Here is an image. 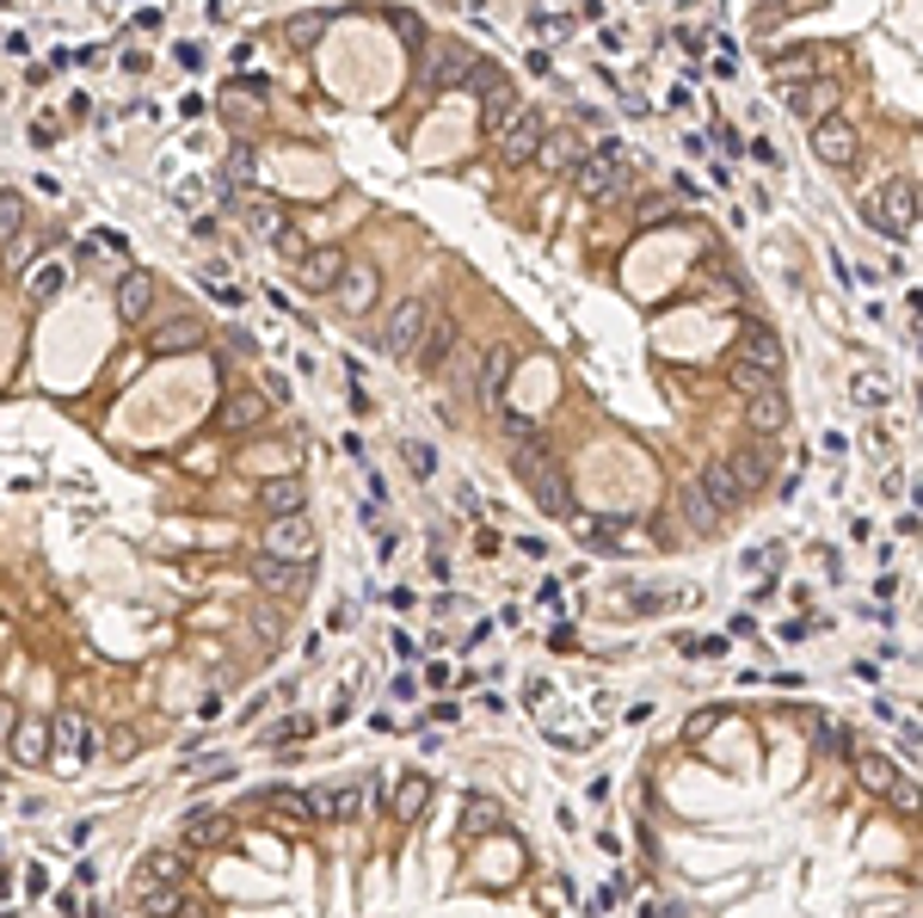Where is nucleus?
<instances>
[{"label":"nucleus","mask_w":923,"mask_h":918,"mask_svg":"<svg viewBox=\"0 0 923 918\" xmlns=\"http://www.w3.org/2000/svg\"><path fill=\"white\" fill-rule=\"evenodd\" d=\"M628 173H634V154L623 142H603L598 154H585L573 167V179H579V192L591 204H616V197H628Z\"/></svg>","instance_id":"f257e3e1"},{"label":"nucleus","mask_w":923,"mask_h":918,"mask_svg":"<svg viewBox=\"0 0 923 918\" xmlns=\"http://www.w3.org/2000/svg\"><path fill=\"white\" fill-rule=\"evenodd\" d=\"M868 222L881 234H893V241H905V234L918 229V179H911V173H893L881 192H874V204H868Z\"/></svg>","instance_id":"f03ea898"},{"label":"nucleus","mask_w":923,"mask_h":918,"mask_svg":"<svg viewBox=\"0 0 923 918\" xmlns=\"http://www.w3.org/2000/svg\"><path fill=\"white\" fill-rule=\"evenodd\" d=\"M425 327H432V303L425 296H407V303H395V315H388V327H382V352L395 364H413L419 340H425Z\"/></svg>","instance_id":"7ed1b4c3"},{"label":"nucleus","mask_w":923,"mask_h":918,"mask_svg":"<svg viewBox=\"0 0 923 918\" xmlns=\"http://www.w3.org/2000/svg\"><path fill=\"white\" fill-rule=\"evenodd\" d=\"M363 802H370L363 783H321L302 795V814H315V820H358Z\"/></svg>","instance_id":"20e7f679"},{"label":"nucleus","mask_w":923,"mask_h":918,"mask_svg":"<svg viewBox=\"0 0 923 918\" xmlns=\"http://www.w3.org/2000/svg\"><path fill=\"white\" fill-rule=\"evenodd\" d=\"M253 579H259V592L271 598H296L315 586V561H283V556H259L253 561Z\"/></svg>","instance_id":"39448f33"},{"label":"nucleus","mask_w":923,"mask_h":918,"mask_svg":"<svg viewBox=\"0 0 923 918\" xmlns=\"http://www.w3.org/2000/svg\"><path fill=\"white\" fill-rule=\"evenodd\" d=\"M265 556H283V561H315V524H308V512L271 518V524H265Z\"/></svg>","instance_id":"423d86ee"},{"label":"nucleus","mask_w":923,"mask_h":918,"mask_svg":"<svg viewBox=\"0 0 923 918\" xmlns=\"http://www.w3.org/2000/svg\"><path fill=\"white\" fill-rule=\"evenodd\" d=\"M856 149H862V136H856V124H849V117H819V124H812V154H819V161H825V167H849V161H856Z\"/></svg>","instance_id":"0eeeda50"},{"label":"nucleus","mask_w":923,"mask_h":918,"mask_svg":"<svg viewBox=\"0 0 923 918\" xmlns=\"http://www.w3.org/2000/svg\"><path fill=\"white\" fill-rule=\"evenodd\" d=\"M542 112H517V124L511 130H499V167H529L536 161V149H542Z\"/></svg>","instance_id":"6e6552de"},{"label":"nucleus","mask_w":923,"mask_h":918,"mask_svg":"<svg viewBox=\"0 0 923 918\" xmlns=\"http://www.w3.org/2000/svg\"><path fill=\"white\" fill-rule=\"evenodd\" d=\"M727 469H733V481L745 487V499L757 494V487H770V475H775V450H770V438H752V444H739L733 457H720Z\"/></svg>","instance_id":"1a4fd4ad"},{"label":"nucleus","mask_w":923,"mask_h":918,"mask_svg":"<svg viewBox=\"0 0 923 918\" xmlns=\"http://www.w3.org/2000/svg\"><path fill=\"white\" fill-rule=\"evenodd\" d=\"M50 747H62V758H80V765H87V758L105 752V740H99L93 722H80L75 709H62L56 722H50Z\"/></svg>","instance_id":"9d476101"},{"label":"nucleus","mask_w":923,"mask_h":918,"mask_svg":"<svg viewBox=\"0 0 923 918\" xmlns=\"http://www.w3.org/2000/svg\"><path fill=\"white\" fill-rule=\"evenodd\" d=\"M382 296V271L376 266H345L339 284H333V303L345 308V315H370Z\"/></svg>","instance_id":"9b49d317"},{"label":"nucleus","mask_w":923,"mask_h":918,"mask_svg":"<svg viewBox=\"0 0 923 918\" xmlns=\"http://www.w3.org/2000/svg\"><path fill=\"white\" fill-rule=\"evenodd\" d=\"M517 112H524V99H517V87H511L505 75L480 87V130H487V136L511 130V124H517Z\"/></svg>","instance_id":"f8f14e48"},{"label":"nucleus","mask_w":923,"mask_h":918,"mask_svg":"<svg viewBox=\"0 0 923 918\" xmlns=\"http://www.w3.org/2000/svg\"><path fill=\"white\" fill-rule=\"evenodd\" d=\"M345 266H351V259H345L339 247H308V253L296 259V284L308 290V296H321V290L339 284V271H345Z\"/></svg>","instance_id":"ddd939ff"},{"label":"nucleus","mask_w":923,"mask_h":918,"mask_svg":"<svg viewBox=\"0 0 923 918\" xmlns=\"http://www.w3.org/2000/svg\"><path fill=\"white\" fill-rule=\"evenodd\" d=\"M241 216H246V234H253V241H278V234L290 229V211H283V197H271V192H246Z\"/></svg>","instance_id":"4468645a"},{"label":"nucleus","mask_w":923,"mask_h":918,"mask_svg":"<svg viewBox=\"0 0 923 918\" xmlns=\"http://www.w3.org/2000/svg\"><path fill=\"white\" fill-rule=\"evenodd\" d=\"M529 487H536V499H542L548 518H573V512H579V506H573V481H566V469H561L554 457H548L542 469L529 475Z\"/></svg>","instance_id":"2eb2a0df"},{"label":"nucleus","mask_w":923,"mask_h":918,"mask_svg":"<svg viewBox=\"0 0 923 918\" xmlns=\"http://www.w3.org/2000/svg\"><path fill=\"white\" fill-rule=\"evenodd\" d=\"M456 340H462V333H456V321L432 308V327H425V340H419V352H413V370L437 377V370H444V358L456 352Z\"/></svg>","instance_id":"dca6fc26"},{"label":"nucleus","mask_w":923,"mask_h":918,"mask_svg":"<svg viewBox=\"0 0 923 918\" xmlns=\"http://www.w3.org/2000/svg\"><path fill=\"white\" fill-rule=\"evenodd\" d=\"M517 377V352L511 345H492L487 358H480V401H487V413H499L505 407V383Z\"/></svg>","instance_id":"f3484780"},{"label":"nucleus","mask_w":923,"mask_h":918,"mask_svg":"<svg viewBox=\"0 0 923 918\" xmlns=\"http://www.w3.org/2000/svg\"><path fill=\"white\" fill-rule=\"evenodd\" d=\"M782 99H789V112L794 117H812V124H819V117H831L837 112V80H800V87H782Z\"/></svg>","instance_id":"a211bd4d"},{"label":"nucleus","mask_w":923,"mask_h":918,"mask_svg":"<svg viewBox=\"0 0 923 918\" xmlns=\"http://www.w3.org/2000/svg\"><path fill=\"white\" fill-rule=\"evenodd\" d=\"M745 425H752L757 438H775V432L789 425V395H782V383L764 388V395H745Z\"/></svg>","instance_id":"6ab92c4d"},{"label":"nucleus","mask_w":923,"mask_h":918,"mask_svg":"<svg viewBox=\"0 0 923 918\" xmlns=\"http://www.w3.org/2000/svg\"><path fill=\"white\" fill-rule=\"evenodd\" d=\"M149 308H154V278L142 266H130L124 278H117V321H149Z\"/></svg>","instance_id":"aec40b11"},{"label":"nucleus","mask_w":923,"mask_h":918,"mask_svg":"<svg viewBox=\"0 0 923 918\" xmlns=\"http://www.w3.org/2000/svg\"><path fill=\"white\" fill-rule=\"evenodd\" d=\"M204 333H209V327L197 321V315H167V321L149 333V345L161 352V358H167V352H197V345H204Z\"/></svg>","instance_id":"412c9836"},{"label":"nucleus","mask_w":923,"mask_h":918,"mask_svg":"<svg viewBox=\"0 0 923 918\" xmlns=\"http://www.w3.org/2000/svg\"><path fill=\"white\" fill-rule=\"evenodd\" d=\"M696 487H702L708 499H715V512H720V518H733L739 506H745V487L733 481V469H727V462H702Z\"/></svg>","instance_id":"4be33fe9"},{"label":"nucleus","mask_w":923,"mask_h":918,"mask_svg":"<svg viewBox=\"0 0 923 918\" xmlns=\"http://www.w3.org/2000/svg\"><path fill=\"white\" fill-rule=\"evenodd\" d=\"M234 839V820H228L222 807H197L185 820V844L191 851H222V844Z\"/></svg>","instance_id":"5701e85b"},{"label":"nucleus","mask_w":923,"mask_h":918,"mask_svg":"<svg viewBox=\"0 0 923 918\" xmlns=\"http://www.w3.org/2000/svg\"><path fill=\"white\" fill-rule=\"evenodd\" d=\"M13 758L20 765H50V722H38V715H20V727H13Z\"/></svg>","instance_id":"b1692460"},{"label":"nucleus","mask_w":923,"mask_h":918,"mask_svg":"<svg viewBox=\"0 0 923 918\" xmlns=\"http://www.w3.org/2000/svg\"><path fill=\"white\" fill-rule=\"evenodd\" d=\"M216 105H222L234 124H253V117H259V105H265V80H222Z\"/></svg>","instance_id":"393cba45"},{"label":"nucleus","mask_w":923,"mask_h":918,"mask_svg":"<svg viewBox=\"0 0 923 918\" xmlns=\"http://www.w3.org/2000/svg\"><path fill=\"white\" fill-rule=\"evenodd\" d=\"M259 512H271V518L308 512V487H302V481H290V475H278V481H259Z\"/></svg>","instance_id":"a878e982"},{"label":"nucleus","mask_w":923,"mask_h":918,"mask_svg":"<svg viewBox=\"0 0 923 918\" xmlns=\"http://www.w3.org/2000/svg\"><path fill=\"white\" fill-rule=\"evenodd\" d=\"M265 395H228L222 401V413H216V425H222L228 438H241V432H253V425H265Z\"/></svg>","instance_id":"bb28decb"},{"label":"nucleus","mask_w":923,"mask_h":918,"mask_svg":"<svg viewBox=\"0 0 923 918\" xmlns=\"http://www.w3.org/2000/svg\"><path fill=\"white\" fill-rule=\"evenodd\" d=\"M739 358H752L757 370H770L775 383H782V364H789V358H782V340H775L770 327H752V333H745V345H739Z\"/></svg>","instance_id":"cd10ccee"},{"label":"nucleus","mask_w":923,"mask_h":918,"mask_svg":"<svg viewBox=\"0 0 923 918\" xmlns=\"http://www.w3.org/2000/svg\"><path fill=\"white\" fill-rule=\"evenodd\" d=\"M536 154H542V167H548V173H573V167L585 161V149H579V136H573V130H548Z\"/></svg>","instance_id":"c85d7f7f"},{"label":"nucleus","mask_w":923,"mask_h":918,"mask_svg":"<svg viewBox=\"0 0 923 918\" xmlns=\"http://www.w3.org/2000/svg\"><path fill=\"white\" fill-rule=\"evenodd\" d=\"M856 783H862L868 795H886V789L899 783V770H893L886 752H856Z\"/></svg>","instance_id":"c756f323"},{"label":"nucleus","mask_w":923,"mask_h":918,"mask_svg":"<svg viewBox=\"0 0 923 918\" xmlns=\"http://www.w3.org/2000/svg\"><path fill=\"white\" fill-rule=\"evenodd\" d=\"M62 284H68V266H62V259H38V266H25V296H31V303H50Z\"/></svg>","instance_id":"7c9ffc66"},{"label":"nucleus","mask_w":923,"mask_h":918,"mask_svg":"<svg viewBox=\"0 0 923 918\" xmlns=\"http://www.w3.org/2000/svg\"><path fill=\"white\" fill-rule=\"evenodd\" d=\"M185 876V857H179V851H149V857L136 863V881H142V888H161V881H179Z\"/></svg>","instance_id":"2f4dec72"},{"label":"nucleus","mask_w":923,"mask_h":918,"mask_svg":"<svg viewBox=\"0 0 923 918\" xmlns=\"http://www.w3.org/2000/svg\"><path fill=\"white\" fill-rule=\"evenodd\" d=\"M425 802H432V777H400V789H395V820L413 826L419 814H425Z\"/></svg>","instance_id":"473e14b6"},{"label":"nucleus","mask_w":923,"mask_h":918,"mask_svg":"<svg viewBox=\"0 0 923 918\" xmlns=\"http://www.w3.org/2000/svg\"><path fill=\"white\" fill-rule=\"evenodd\" d=\"M683 524H690L696 536H715L720 524H727V518L715 512V499L702 494V487H690V494H683Z\"/></svg>","instance_id":"72a5a7b5"},{"label":"nucleus","mask_w":923,"mask_h":918,"mask_svg":"<svg viewBox=\"0 0 923 918\" xmlns=\"http://www.w3.org/2000/svg\"><path fill=\"white\" fill-rule=\"evenodd\" d=\"M469 50H456V43H444V50H432V68H425V80H432V87H450V80H462L469 75Z\"/></svg>","instance_id":"f704fd0d"},{"label":"nucleus","mask_w":923,"mask_h":918,"mask_svg":"<svg viewBox=\"0 0 923 918\" xmlns=\"http://www.w3.org/2000/svg\"><path fill=\"white\" fill-rule=\"evenodd\" d=\"M849 401L856 407H886L893 401V383H886L881 370H856V377H849Z\"/></svg>","instance_id":"c9c22d12"},{"label":"nucleus","mask_w":923,"mask_h":918,"mask_svg":"<svg viewBox=\"0 0 923 918\" xmlns=\"http://www.w3.org/2000/svg\"><path fill=\"white\" fill-rule=\"evenodd\" d=\"M499 438L511 450H524V444H542V425L529 420V413H517V407H499Z\"/></svg>","instance_id":"e433bc0d"},{"label":"nucleus","mask_w":923,"mask_h":918,"mask_svg":"<svg viewBox=\"0 0 923 918\" xmlns=\"http://www.w3.org/2000/svg\"><path fill=\"white\" fill-rule=\"evenodd\" d=\"M142 913H149V918H185V894H179V881L142 888Z\"/></svg>","instance_id":"4c0bfd02"},{"label":"nucleus","mask_w":923,"mask_h":918,"mask_svg":"<svg viewBox=\"0 0 923 918\" xmlns=\"http://www.w3.org/2000/svg\"><path fill=\"white\" fill-rule=\"evenodd\" d=\"M487 832H499V807L487 795H474L469 814H462V839H487Z\"/></svg>","instance_id":"58836bf2"},{"label":"nucleus","mask_w":923,"mask_h":918,"mask_svg":"<svg viewBox=\"0 0 923 918\" xmlns=\"http://www.w3.org/2000/svg\"><path fill=\"white\" fill-rule=\"evenodd\" d=\"M727 377H733L739 395H764V388H775V377H770V370H757L752 358H733V370H727Z\"/></svg>","instance_id":"ea45409f"},{"label":"nucleus","mask_w":923,"mask_h":918,"mask_svg":"<svg viewBox=\"0 0 923 918\" xmlns=\"http://www.w3.org/2000/svg\"><path fill=\"white\" fill-rule=\"evenodd\" d=\"M253 173H259V161H253V142H234V149H228V167H222V179L234 186V192H241V186L253 179Z\"/></svg>","instance_id":"a19ab883"},{"label":"nucleus","mask_w":923,"mask_h":918,"mask_svg":"<svg viewBox=\"0 0 923 918\" xmlns=\"http://www.w3.org/2000/svg\"><path fill=\"white\" fill-rule=\"evenodd\" d=\"M321 38H326V13H296V20H290V43H296V50H315Z\"/></svg>","instance_id":"79ce46f5"},{"label":"nucleus","mask_w":923,"mask_h":918,"mask_svg":"<svg viewBox=\"0 0 923 918\" xmlns=\"http://www.w3.org/2000/svg\"><path fill=\"white\" fill-rule=\"evenodd\" d=\"M400 457H407L413 481H432V475H437V450H432L425 438H407V444H400Z\"/></svg>","instance_id":"37998d69"},{"label":"nucleus","mask_w":923,"mask_h":918,"mask_svg":"<svg viewBox=\"0 0 923 918\" xmlns=\"http://www.w3.org/2000/svg\"><path fill=\"white\" fill-rule=\"evenodd\" d=\"M20 234H25V197L0 192V241H20Z\"/></svg>","instance_id":"c03bdc74"},{"label":"nucleus","mask_w":923,"mask_h":918,"mask_svg":"<svg viewBox=\"0 0 923 918\" xmlns=\"http://www.w3.org/2000/svg\"><path fill=\"white\" fill-rule=\"evenodd\" d=\"M739 568H745V574H775V568H782V543H764V549H752Z\"/></svg>","instance_id":"a18cd8bd"},{"label":"nucleus","mask_w":923,"mask_h":918,"mask_svg":"<svg viewBox=\"0 0 923 918\" xmlns=\"http://www.w3.org/2000/svg\"><path fill=\"white\" fill-rule=\"evenodd\" d=\"M302 734H315V722H308V715H296V722H278V727H265V740H271V747H290V740H302Z\"/></svg>","instance_id":"49530a36"},{"label":"nucleus","mask_w":923,"mask_h":918,"mask_svg":"<svg viewBox=\"0 0 923 918\" xmlns=\"http://www.w3.org/2000/svg\"><path fill=\"white\" fill-rule=\"evenodd\" d=\"M899 758H905V765H918V758H923V734H918V722H911V715L899 722Z\"/></svg>","instance_id":"de8ad7c7"},{"label":"nucleus","mask_w":923,"mask_h":918,"mask_svg":"<svg viewBox=\"0 0 923 918\" xmlns=\"http://www.w3.org/2000/svg\"><path fill=\"white\" fill-rule=\"evenodd\" d=\"M819 747L837 752V758H849V734H844L837 722H819Z\"/></svg>","instance_id":"09e8293b"},{"label":"nucleus","mask_w":923,"mask_h":918,"mask_svg":"<svg viewBox=\"0 0 923 918\" xmlns=\"http://www.w3.org/2000/svg\"><path fill=\"white\" fill-rule=\"evenodd\" d=\"M456 512H462V518H480V494H474V481H456Z\"/></svg>","instance_id":"8fccbe9b"},{"label":"nucleus","mask_w":923,"mask_h":918,"mask_svg":"<svg viewBox=\"0 0 923 918\" xmlns=\"http://www.w3.org/2000/svg\"><path fill=\"white\" fill-rule=\"evenodd\" d=\"M720 727V709H702V715H690V727H683V734H690V740H702V734H715Z\"/></svg>","instance_id":"3c124183"},{"label":"nucleus","mask_w":923,"mask_h":918,"mask_svg":"<svg viewBox=\"0 0 923 918\" xmlns=\"http://www.w3.org/2000/svg\"><path fill=\"white\" fill-rule=\"evenodd\" d=\"M641 918H683V906H678V900H646Z\"/></svg>","instance_id":"603ef678"},{"label":"nucleus","mask_w":923,"mask_h":918,"mask_svg":"<svg viewBox=\"0 0 923 918\" xmlns=\"http://www.w3.org/2000/svg\"><path fill=\"white\" fill-rule=\"evenodd\" d=\"M388 690H395V703H413V697H419V678H413V672H400Z\"/></svg>","instance_id":"864d4df0"},{"label":"nucleus","mask_w":923,"mask_h":918,"mask_svg":"<svg viewBox=\"0 0 923 918\" xmlns=\"http://www.w3.org/2000/svg\"><path fill=\"white\" fill-rule=\"evenodd\" d=\"M13 727H20V709H13V703H0V747L13 740Z\"/></svg>","instance_id":"5fc2aeb1"},{"label":"nucleus","mask_w":923,"mask_h":918,"mask_svg":"<svg viewBox=\"0 0 923 918\" xmlns=\"http://www.w3.org/2000/svg\"><path fill=\"white\" fill-rule=\"evenodd\" d=\"M278 247H283V253H290V259H302V253H308V241H302V234H296V229H283V234H278Z\"/></svg>","instance_id":"6e6d98bb"},{"label":"nucleus","mask_w":923,"mask_h":918,"mask_svg":"<svg viewBox=\"0 0 923 918\" xmlns=\"http://www.w3.org/2000/svg\"><path fill=\"white\" fill-rule=\"evenodd\" d=\"M425 685L444 690V685H450V666H444V660H432V666H425Z\"/></svg>","instance_id":"4d7b16f0"},{"label":"nucleus","mask_w":923,"mask_h":918,"mask_svg":"<svg viewBox=\"0 0 923 918\" xmlns=\"http://www.w3.org/2000/svg\"><path fill=\"white\" fill-rule=\"evenodd\" d=\"M886 795H893V802H899V807H918V783H893V789H886Z\"/></svg>","instance_id":"13d9d810"},{"label":"nucleus","mask_w":923,"mask_h":918,"mask_svg":"<svg viewBox=\"0 0 923 918\" xmlns=\"http://www.w3.org/2000/svg\"><path fill=\"white\" fill-rule=\"evenodd\" d=\"M395 31H400V38H407V43H425V31H419V20H407V13H400V20H395Z\"/></svg>","instance_id":"bf43d9fd"},{"label":"nucleus","mask_w":923,"mask_h":918,"mask_svg":"<svg viewBox=\"0 0 923 918\" xmlns=\"http://www.w3.org/2000/svg\"><path fill=\"white\" fill-rule=\"evenodd\" d=\"M395 653H400V660H419V641L407 629H395Z\"/></svg>","instance_id":"052dcab7"}]
</instances>
